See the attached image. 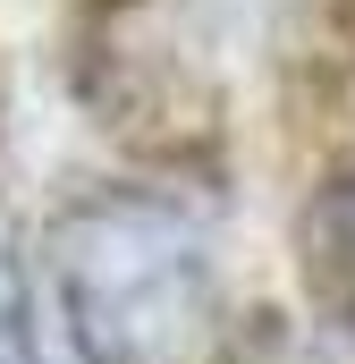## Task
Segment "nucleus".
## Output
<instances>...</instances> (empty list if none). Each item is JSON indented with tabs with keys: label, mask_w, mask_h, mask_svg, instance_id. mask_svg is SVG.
Returning a JSON list of instances; mask_svg holds the SVG:
<instances>
[{
	"label": "nucleus",
	"mask_w": 355,
	"mask_h": 364,
	"mask_svg": "<svg viewBox=\"0 0 355 364\" xmlns=\"http://www.w3.org/2000/svg\"><path fill=\"white\" fill-rule=\"evenodd\" d=\"M51 279L93 364H186L212 331V255L161 195H102L68 212Z\"/></svg>",
	"instance_id": "obj_1"
},
{
	"label": "nucleus",
	"mask_w": 355,
	"mask_h": 364,
	"mask_svg": "<svg viewBox=\"0 0 355 364\" xmlns=\"http://www.w3.org/2000/svg\"><path fill=\"white\" fill-rule=\"evenodd\" d=\"M0 364H34V331H26V288H17V263L0 246Z\"/></svg>",
	"instance_id": "obj_2"
}]
</instances>
